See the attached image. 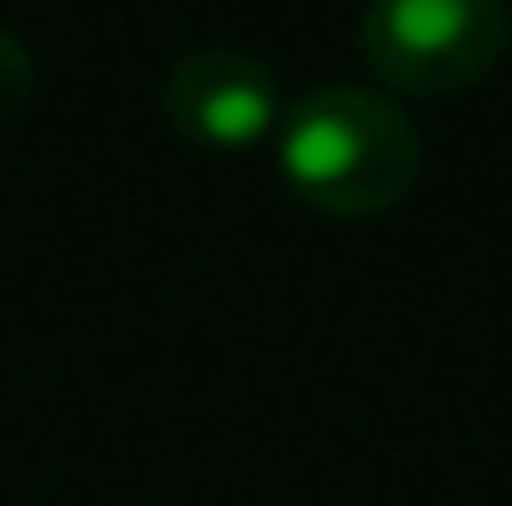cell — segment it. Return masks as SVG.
Returning a JSON list of instances; mask_svg holds the SVG:
<instances>
[{
    "label": "cell",
    "mask_w": 512,
    "mask_h": 506,
    "mask_svg": "<svg viewBox=\"0 0 512 506\" xmlns=\"http://www.w3.org/2000/svg\"><path fill=\"white\" fill-rule=\"evenodd\" d=\"M280 173L286 185L340 221H364L393 209L423 167V137L417 126L376 90H352V84H328L298 96L280 126Z\"/></svg>",
    "instance_id": "6da1fadb"
},
{
    "label": "cell",
    "mask_w": 512,
    "mask_h": 506,
    "mask_svg": "<svg viewBox=\"0 0 512 506\" xmlns=\"http://www.w3.org/2000/svg\"><path fill=\"white\" fill-rule=\"evenodd\" d=\"M507 36L501 0H370L358 54L399 96H459L501 66Z\"/></svg>",
    "instance_id": "7a4b0ae2"
},
{
    "label": "cell",
    "mask_w": 512,
    "mask_h": 506,
    "mask_svg": "<svg viewBox=\"0 0 512 506\" xmlns=\"http://www.w3.org/2000/svg\"><path fill=\"white\" fill-rule=\"evenodd\" d=\"M161 108L185 137H197L209 149H251L286 114L274 72L239 48H197V54L173 60Z\"/></svg>",
    "instance_id": "3957f363"
},
{
    "label": "cell",
    "mask_w": 512,
    "mask_h": 506,
    "mask_svg": "<svg viewBox=\"0 0 512 506\" xmlns=\"http://www.w3.org/2000/svg\"><path fill=\"white\" fill-rule=\"evenodd\" d=\"M30 90H36V60L12 30H0V126L24 114Z\"/></svg>",
    "instance_id": "277c9868"
}]
</instances>
